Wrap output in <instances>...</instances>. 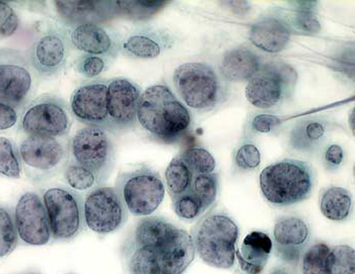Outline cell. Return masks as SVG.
<instances>
[{
	"label": "cell",
	"instance_id": "cell-22",
	"mask_svg": "<svg viewBox=\"0 0 355 274\" xmlns=\"http://www.w3.org/2000/svg\"><path fill=\"white\" fill-rule=\"evenodd\" d=\"M332 125L321 116H311L297 120L288 135V147L295 152L313 154L326 146Z\"/></svg>",
	"mask_w": 355,
	"mask_h": 274
},
{
	"label": "cell",
	"instance_id": "cell-27",
	"mask_svg": "<svg viewBox=\"0 0 355 274\" xmlns=\"http://www.w3.org/2000/svg\"><path fill=\"white\" fill-rule=\"evenodd\" d=\"M320 210L328 220L342 222L349 218L352 210V197L340 186H329L320 194Z\"/></svg>",
	"mask_w": 355,
	"mask_h": 274
},
{
	"label": "cell",
	"instance_id": "cell-44",
	"mask_svg": "<svg viewBox=\"0 0 355 274\" xmlns=\"http://www.w3.org/2000/svg\"><path fill=\"white\" fill-rule=\"evenodd\" d=\"M21 109L0 100V131L10 130L19 122Z\"/></svg>",
	"mask_w": 355,
	"mask_h": 274
},
{
	"label": "cell",
	"instance_id": "cell-12",
	"mask_svg": "<svg viewBox=\"0 0 355 274\" xmlns=\"http://www.w3.org/2000/svg\"><path fill=\"white\" fill-rule=\"evenodd\" d=\"M83 197L64 186L44 190L42 199L54 241L73 240L85 230Z\"/></svg>",
	"mask_w": 355,
	"mask_h": 274
},
{
	"label": "cell",
	"instance_id": "cell-18",
	"mask_svg": "<svg viewBox=\"0 0 355 274\" xmlns=\"http://www.w3.org/2000/svg\"><path fill=\"white\" fill-rule=\"evenodd\" d=\"M58 24L65 28L87 25H103L117 17L116 1L78 0V1H52Z\"/></svg>",
	"mask_w": 355,
	"mask_h": 274
},
{
	"label": "cell",
	"instance_id": "cell-31",
	"mask_svg": "<svg viewBox=\"0 0 355 274\" xmlns=\"http://www.w3.org/2000/svg\"><path fill=\"white\" fill-rule=\"evenodd\" d=\"M170 1L164 0H135V1H116L117 17L132 21H146L163 10Z\"/></svg>",
	"mask_w": 355,
	"mask_h": 274
},
{
	"label": "cell",
	"instance_id": "cell-1",
	"mask_svg": "<svg viewBox=\"0 0 355 274\" xmlns=\"http://www.w3.org/2000/svg\"><path fill=\"white\" fill-rule=\"evenodd\" d=\"M137 124L151 139L177 143L192 126L189 109L166 84H155L142 92L137 109Z\"/></svg>",
	"mask_w": 355,
	"mask_h": 274
},
{
	"label": "cell",
	"instance_id": "cell-36",
	"mask_svg": "<svg viewBox=\"0 0 355 274\" xmlns=\"http://www.w3.org/2000/svg\"><path fill=\"white\" fill-rule=\"evenodd\" d=\"M19 243L14 216L6 208L0 207V258L10 255Z\"/></svg>",
	"mask_w": 355,
	"mask_h": 274
},
{
	"label": "cell",
	"instance_id": "cell-23",
	"mask_svg": "<svg viewBox=\"0 0 355 274\" xmlns=\"http://www.w3.org/2000/svg\"><path fill=\"white\" fill-rule=\"evenodd\" d=\"M291 37V28L280 15H266L250 28L249 38L255 47L267 53H279L286 49Z\"/></svg>",
	"mask_w": 355,
	"mask_h": 274
},
{
	"label": "cell",
	"instance_id": "cell-42",
	"mask_svg": "<svg viewBox=\"0 0 355 274\" xmlns=\"http://www.w3.org/2000/svg\"><path fill=\"white\" fill-rule=\"evenodd\" d=\"M322 161L326 170H338L345 162V151L337 143L326 145L322 153Z\"/></svg>",
	"mask_w": 355,
	"mask_h": 274
},
{
	"label": "cell",
	"instance_id": "cell-30",
	"mask_svg": "<svg viewBox=\"0 0 355 274\" xmlns=\"http://www.w3.org/2000/svg\"><path fill=\"white\" fill-rule=\"evenodd\" d=\"M218 188L219 175L218 173L212 172L208 174L193 175L189 192L198 199L205 214L216 203Z\"/></svg>",
	"mask_w": 355,
	"mask_h": 274
},
{
	"label": "cell",
	"instance_id": "cell-37",
	"mask_svg": "<svg viewBox=\"0 0 355 274\" xmlns=\"http://www.w3.org/2000/svg\"><path fill=\"white\" fill-rule=\"evenodd\" d=\"M112 62L113 60L106 57L83 54L74 60L73 68L76 73L92 81L104 73Z\"/></svg>",
	"mask_w": 355,
	"mask_h": 274
},
{
	"label": "cell",
	"instance_id": "cell-38",
	"mask_svg": "<svg viewBox=\"0 0 355 274\" xmlns=\"http://www.w3.org/2000/svg\"><path fill=\"white\" fill-rule=\"evenodd\" d=\"M329 248L325 243H317L304 250L302 255V274H327L326 258Z\"/></svg>",
	"mask_w": 355,
	"mask_h": 274
},
{
	"label": "cell",
	"instance_id": "cell-16",
	"mask_svg": "<svg viewBox=\"0 0 355 274\" xmlns=\"http://www.w3.org/2000/svg\"><path fill=\"white\" fill-rule=\"evenodd\" d=\"M17 237L24 244L43 246L53 241L43 199L37 192L24 194L15 208Z\"/></svg>",
	"mask_w": 355,
	"mask_h": 274
},
{
	"label": "cell",
	"instance_id": "cell-21",
	"mask_svg": "<svg viewBox=\"0 0 355 274\" xmlns=\"http://www.w3.org/2000/svg\"><path fill=\"white\" fill-rule=\"evenodd\" d=\"M311 231L299 217H282L274 225L273 238L278 256L284 262L295 263L306 249Z\"/></svg>",
	"mask_w": 355,
	"mask_h": 274
},
{
	"label": "cell",
	"instance_id": "cell-35",
	"mask_svg": "<svg viewBox=\"0 0 355 274\" xmlns=\"http://www.w3.org/2000/svg\"><path fill=\"white\" fill-rule=\"evenodd\" d=\"M23 172L19 150L14 142L0 136V175L8 179H21Z\"/></svg>",
	"mask_w": 355,
	"mask_h": 274
},
{
	"label": "cell",
	"instance_id": "cell-47",
	"mask_svg": "<svg viewBox=\"0 0 355 274\" xmlns=\"http://www.w3.org/2000/svg\"><path fill=\"white\" fill-rule=\"evenodd\" d=\"M26 274H39V273H26Z\"/></svg>",
	"mask_w": 355,
	"mask_h": 274
},
{
	"label": "cell",
	"instance_id": "cell-17",
	"mask_svg": "<svg viewBox=\"0 0 355 274\" xmlns=\"http://www.w3.org/2000/svg\"><path fill=\"white\" fill-rule=\"evenodd\" d=\"M108 80H92L83 83L72 93L70 111L73 118L89 127L109 131Z\"/></svg>",
	"mask_w": 355,
	"mask_h": 274
},
{
	"label": "cell",
	"instance_id": "cell-45",
	"mask_svg": "<svg viewBox=\"0 0 355 274\" xmlns=\"http://www.w3.org/2000/svg\"><path fill=\"white\" fill-rule=\"evenodd\" d=\"M270 274H295L291 269L286 268V267H278V268L274 269L271 271Z\"/></svg>",
	"mask_w": 355,
	"mask_h": 274
},
{
	"label": "cell",
	"instance_id": "cell-41",
	"mask_svg": "<svg viewBox=\"0 0 355 274\" xmlns=\"http://www.w3.org/2000/svg\"><path fill=\"white\" fill-rule=\"evenodd\" d=\"M21 19L14 6L8 1H0V39L10 38L17 34Z\"/></svg>",
	"mask_w": 355,
	"mask_h": 274
},
{
	"label": "cell",
	"instance_id": "cell-43",
	"mask_svg": "<svg viewBox=\"0 0 355 274\" xmlns=\"http://www.w3.org/2000/svg\"><path fill=\"white\" fill-rule=\"evenodd\" d=\"M282 120L268 113L256 115L250 122V131L254 134H268L279 128Z\"/></svg>",
	"mask_w": 355,
	"mask_h": 274
},
{
	"label": "cell",
	"instance_id": "cell-8",
	"mask_svg": "<svg viewBox=\"0 0 355 274\" xmlns=\"http://www.w3.org/2000/svg\"><path fill=\"white\" fill-rule=\"evenodd\" d=\"M39 76L28 55L12 48L0 49V100L23 111L34 100Z\"/></svg>",
	"mask_w": 355,
	"mask_h": 274
},
{
	"label": "cell",
	"instance_id": "cell-14",
	"mask_svg": "<svg viewBox=\"0 0 355 274\" xmlns=\"http://www.w3.org/2000/svg\"><path fill=\"white\" fill-rule=\"evenodd\" d=\"M85 227L98 236H107L121 229L128 220V210L115 188L101 185L83 197Z\"/></svg>",
	"mask_w": 355,
	"mask_h": 274
},
{
	"label": "cell",
	"instance_id": "cell-19",
	"mask_svg": "<svg viewBox=\"0 0 355 274\" xmlns=\"http://www.w3.org/2000/svg\"><path fill=\"white\" fill-rule=\"evenodd\" d=\"M72 49L85 55L114 59L120 53L121 38L104 25H80L67 28Z\"/></svg>",
	"mask_w": 355,
	"mask_h": 274
},
{
	"label": "cell",
	"instance_id": "cell-5",
	"mask_svg": "<svg viewBox=\"0 0 355 274\" xmlns=\"http://www.w3.org/2000/svg\"><path fill=\"white\" fill-rule=\"evenodd\" d=\"M173 84L184 105L198 113L212 111L227 96L225 81L205 63L189 62L178 66L173 75Z\"/></svg>",
	"mask_w": 355,
	"mask_h": 274
},
{
	"label": "cell",
	"instance_id": "cell-20",
	"mask_svg": "<svg viewBox=\"0 0 355 274\" xmlns=\"http://www.w3.org/2000/svg\"><path fill=\"white\" fill-rule=\"evenodd\" d=\"M174 41V37L168 30L144 26L131 30L121 38L120 52L128 58L150 60L172 48Z\"/></svg>",
	"mask_w": 355,
	"mask_h": 274
},
{
	"label": "cell",
	"instance_id": "cell-6",
	"mask_svg": "<svg viewBox=\"0 0 355 274\" xmlns=\"http://www.w3.org/2000/svg\"><path fill=\"white\" fill-rule=\"evenodd\" d=\"M114 188L128 212L135 217L151 216L166 194L161 175L148 166L120 173Z\"/></svg>",
	"mask_w": 355,
	"mask_h": 274
},
{
	"label": "cell",
	"instance_id": "cell-28",
	"mask_svg": "<svg viewBox=\"0 0 355 274\" xmlns=\"http://www.w3.org/2000/svg\"><path fill=\"white\" fill-rule=\"evenodd\" d=\"M295 12L291 19H286L293 28L306 35L318 34L321 30V24L317 17V1H293Z\"/></svg>",
	"mask_w": 355,
	"mask_h": 274
},
{
	"label": "cell",
	"instance_id": "cell-7",
	"mask_svg": "<svg viewBox=\"0 0 355 274\" xmlns=\"http://www.w3.org/2000/svg\"><path fill=\"white\" fill-rule=\"evenodd\" d=\"M17 150L23 170L35 181L60 174L70 160L69 137L27 136L19 142Z\"/></svg>",
	"mask_w": 355,
	"mask_h": 274
},
{
	"label": "cell",
	"instance_id": "cell-34",
	"mask_svg": "<svg viewBox=\"0 0 355 274\" xmlns=\"http://www.w3.org/2000/svg\"><path fill=\"white\" fill-rule=\"evenodd\" d=\"M179 157L193 175L208 174L214 172L216 167V159L202 147H188Z\"/></svg>",
	"mask_w": 355,
	"mask_h": 274
},
{
	"label": "cell",
	"instance_id": "cell-26",
	"mask_svg": "<svg viewBox=\"0 0 355 274\" xmlns=\"http://www.w3.org/2000/svg\"><path fill=\"white\" fill-rule=\"evenodd\" d=\"M262 66L257 53L247 47L234 48L223 55L219 65V74L225 81L248 82Z\"/></svg>",
	"mask_w": 355,
	"mask_h": 274
},
{
	"label": "cell",
	"instance_id": "cell-9",
	"mask_svg": "<svg viewBox=\"0 0 355 274\" xmlns=\"http://www.w3.org/2000/svg\"><path fill=\"white\" fill-rule=\"evenodd\" d=\"M73 125L69 104L54 94L35 98L21 111L19 129L27 136L64 138Z\"/></svg>",
	"mask_w": 355,
	"mask_h": 274
},
{
	"label": "cell",
	"instance_id": "cell-2",
	"mask_svg": "<svg viewBox=\"0 0 355 274\" xmlns=\"http://www.w3.org/2000/svg\"><path fill=\"white\" fill-rule=\"evenodd\" d=\"M314 168L301 160H280L261 172L259 183L264 199L274 207H291L312 197L315 185Z\"/></svg>",
	"mask_w": 355,
	"mask_h": 274
},
{
	"label": "cell",
	"instance_id": "cell-24",
	"mask_svg": "<svg viewBox=\"0 0 355 274\" xmlns=\"http://www.w3.org/2000/svg\"><path fill=\"white\" fill-rule=\"evenodd\" d=\"M272 240L264 232L254 231L243 240L240 249H236V262L245 274H260L264 271L272 251Z\"/></svg>",
	"mask_w": 355,
	"mask_h": 274
},
{
	"label": "cell",
	"instance_id": "cell-25",
	"mask_svg": "<svg viewBox=\"0 0 355 274\" xmlns=\"http://www.w3.org/2000/svg\"><path fill=\"white\" fill-rule=\"evenodd\" d=\"M180 228L159 217H144L137 223L125 246L135 248L159 247L174 238Z\"/></svg>",
	"mask_w": 355,
	"mask_h": 274
},
{
	"label": "cell",
	"instance_id": "cell-3",
	"mask_svg": "<svg viewBox=\"0 0 355 274\" xmlns=\"http://www.w3.org/2000/svg\"><path fill=\"white\" fill-rule=\"evenodd\" d=\"M193 244L201 260L216 268H232L236 262L238 225L219 210H208L193 227Z\"/></svg>",
	"mask_w": 355,
	"mask_h": 274
},
{
	"label": "cell",
	"instance_id": "cell-4",
	"mask_svg": "<svg viewBox=\"0 0 355 274\" xmlns=\"http://www.w3.org/2000/svg\"><path fill=\"white\" fill-rule=\"evenodd\" d=\"M129 274H184L195 258L192 237L180 229L174 238L159 247L125 246Z\"/></svg>",
	"mask_w": 355,
	"mask_h": 274
},
{
	"label": "cell",
	"instance_id": "cell-46",
	"mask_svg": "<svg viewBox=\"0 0 355 274\" xmlns=\"http://www.w3.org/2000/svg\"><path fill=\"white\" fill-rule=\"evenodd\" d=\"M352 129H354V109H352Z\"/></svg>",
	"mask_w": 355,
	"mask_h": 274
},
{
	"label": "cell",
	"instance_id": "cell-40",
	"mask_svg": "<svg viewBox=\"0 0 355 274\" xmlns=\"http://www.w3.org/2000/svg\"><path fill=\"white\" fill-rule=\"evenodd\" d=\"M234 166L241 171H250L259 167L261 153L253 143H244L236 149L234 158Z\"/></svg>",
	"mask_w": 355,
	"mask_h": 274
},
{
	"label": "cell",
	"instance_id": "cell-13",
	"mask_svg": "<svg viewBox=\"0 0 355 274\" xmlns=\"http://www.w3.org/2000/svg\"><path fill=\"white\" fill-rule=\"evenodd\" d=\"M71 49L67 28L51 24L33 41L27 55L39 78L51 79L65 69Z\"/></svg>",
	"mask_w": 355,
	"mask_h": 274
},
{
	"label": "cell",
	"instance_id": "cell-11",
	"mask_svg": "<svg viewBox=\"0 0 355 274\" xmlns=\"http://www.w3.org/2000/svg\"><path fill=\"white\" fill-rule=\"evenodd\" d=\"M70 160L87 168L104 183L116 162V151L109 131L85 126L69 139Z\"/></svg>",
	"mask_w": 355,
	"mask_h": 274
},
{
	"label": "cell",
	"instance_id": "cell-32",
	"mask_svg": "<svg viewBox=\"0 0 355 274\" xmlns=\"http://www.w3.org/2000/svg\"><path fill=\"white\" fill-rule=\"evenodd\" d=\"M63 179L69 190L78 192H91L94 188L103 185L98 177L93 171L83 167L80 164L69 160L67 167L63 170Z\"/></svg>",
	"mask_w": 355,
	"mask_h": 274
},
{
	"label": "cell",
	"instance_id": "cell-15",
	"mask_svg": "<svg viewBox=\"0 0 355 274\" xmlns=\"http://www.w3.org/2000/svg\"><path fill=\"white\" fill-rule=\"evenodd\" d=\"M141 94L140 86L130 79L116 77L108 80L109 133L122 134L135 128Z\"/></svg>",
	"mask_w": 355,
	"mask_h": 274
},
{
	"label": "cell",
	"instance_id": "cell-10",
	"mask_svg": "<svg viewBox=\"0 0 355 274\" xmlns=\"http://www.w3.org/2000/svg\"><path fill=\"white\" fill-rule=\"evenodd\" d=\"M297 80V72L291 66L267 63L248 81L245 94L248 102L257 109H277L293 98Z\"/></svg>",
	"mask_w": 355,
	"mask_h": 274
},
{
	"label": "cell",
	"instance_id": "cell-39",
	"mask_svg": "<svg viewBox=\"0 0 355 274\" xmlns=\"http://www.w3.org/2000/svg\"><path fill=\"white\" fill-rule=\"evenodd\" d=\"M172 201L174 212L180 219L186 222H192L205 214L198 199L190 192L174 197Z\"/></svg>",
	"mask_w": 355,
	"mask_h": 274
},
{
	"label": "cell",
	"instance_id": "cell-29",
	"mask_svg": "<svg viewBox=\"0 0 355 274\" xmlns=\"http://www.w3.org/2000/svg\"><path fill=\"white\" fill-rule=\"evenodd\" d=\"M164 181L168 194L172 199L189 192L193 181L191 171L188 170L181 158H173L164 173Z\"/></svg>",
	"mask_w": 355,
	"mask_h": 274
},
{
	"label": "cell",
	"instance_id": "cell-33",
	"mask_svg": "<svg viewBox=\"0 0 355 274\" xmlns=\"http://www.w3.org/2000/svg\"><path fill=\"white\" fill-rule=\"evenodd\" d=\"M327 274H355V251L348 245L330 248L326 258Z\"/></svg>",
	"mask_w": 355,
	"mask_h": 274
}]
</instances>
